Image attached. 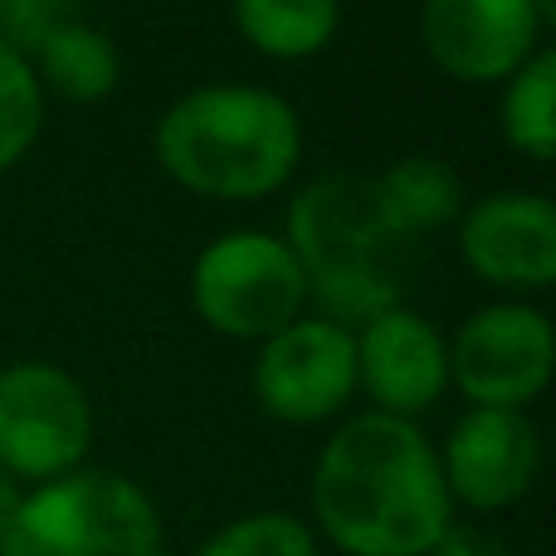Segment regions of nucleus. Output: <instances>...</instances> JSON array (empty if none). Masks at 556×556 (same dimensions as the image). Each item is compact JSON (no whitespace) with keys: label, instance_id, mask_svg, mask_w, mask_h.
Here are the masks:
<instances>
[{"label":"nucleus","instance_id":"obj_8","mask_svg":"<svg viewBox=\"0 0 556 556\" xmlns=\"http://www.w3.org/2000/svg\"><path fill=\"white\" fill-rule=\"evenodd\" d=\"M254 391L283 425H317L356 391V337L327 317H293L264 342Z\"/></svg>","mask_w":556,"mask_h":556},{"label":"nucleus","instance_id":"obj_5","mask_svg":"<svg viewBox=\"0 0 556 556\" xmlns=\"http://www.w3.org/2000/svg\"><path fill=\"white\" fill-rule=\"evenodd\" d=\"M307 298L303 269L278 235L235 230L201 250L191 269V303L230 337H274Z\"/></svg>","mask_w":556,"mask_h":556},{"label":"nucleus","instance_id":"obj_14","mask_svg":"<svg viewBox=\"0 0 556 556\" xmlns=\"http://www.w3.org/2000/svg\"><path fill=\"white\" fill-rule=\"evenodd\" d=\"M39 59V84L59 88L64 98H74V103H98V98H108L117 88V78H123V59H117V45L103 35V29H93L88 20H74V25H64L59 35H49L45 45L35 49Z\"/></svg>","mask_w":556,"mask_h":556},{"label":"nucleus","instance_id":"obj_16","mask_svg":"<svg viewBox=\"0 0 556 556\" xmlns=\"http://www.w3.org/2000/svg\"><path fill=\"white\" fill-rule=\"evenodd\" d=\"M498 117H503V137L513 147H522L528 156L547 162L556 152V54L552 49H532L508 74Z\"/></svg>","mask_w":556,"mask_h":556},{"label":"nucleus","instance_id":"obj_23","mask_svg":"<svg viewBox=\"0 0 556 556\" xmlns=\"http://www.w3.org/2000/svg\"><path fill=\"white\" fill-rule=\"evenodd\" d=\"M0 5H5V0H0Z\"/></svg>","mask_w":556,"mask_h":556},{"label":"nucleus","instance_id":"obj_6","mask_svg":"<svg viewBox=\"0 0 556 556\" xmlns=\"http://www.w3.org/2000/svg\"><path fill=\"white\" fill-rule=\"evenodd\" d=\"M93 444V405L84 386L49 362L0 371V469L10 479H64Z\"/></svg>","mask_w":556,"mask_h":556},{"label":"nucleus","instance_id":"obj_7","mask_svg":"<svg viewBox=\"0 0 556 556\" xmlns=\"http://www.w3.org/2000/svg\"><path fill=\"white\" fill-rule=\"evenodd\" d=\"M556 337L547 313L528 303H493L464 317L450 342V376L473 405L522 410L552 381Z\"/></svg>","mask_w":556,"mask_h":556},{"label":"nucleus","instance_id":"obj_3","mask_svg":"<svg viewBox=\"0 0 556 556\" xmlns=\"http://www.w3.org/2000/svg\"><path fill=\"white\" fill-rule=\"evenodd\" d=\"M303 127L288 98L254 84H205L156 123V156L181 186L220 201H260L293 176Z\"/></svg>","mask_w":556,"mask_h":556},{"label":"nucleus","instance_id":"obj_15","mask_svg":"<svg viewBox=\"0 0 556 556\" xmlns=\"http://www.w3.org/2000/svg\"><path fill=\"white\" fill-rule=\"evenodd\" d=\"M337 0H235V25L254 49L278 59L317 54L337 35Z\"/></svg>","mask_w":556,"mask_h":556},{"label":"nucleus","instance_id":"obj_2","mask_svg":"<svg viewBox=\"0 0 556 556\" xmlns=\"http://www.w3.org/2000/svg\"><path fill=\"white\" fill-rule=\"evenodd\" d=\"M283 244L293 250L327 323H371L386 307H401L415 244L391 225L376 195V176L342 172L303 186L288 205Z\"/></svg>","mask_w":556,"mask_h":556},{"label":"nucleus","instance_id":"obj_17","mask_svg":"<svg viewBox=\"0 0 556 556\" xmlns=\"http://www.w3.org/2000/svg\"><path fill=\"white\" fill-rule=\"evenodd\" d=\"M45 127V84L25 54L0 39V172L35 147Z\"/></svg>","mask_w":556,"mask_h":556},{"label":"nucleus","instance_id":"obj_11","mask_svg":"<svg viewBox=\"0 0 556 556\" xmlns=\"http://www.w3.org/2000/svg\"><path fill=\"white\" fill-rule=\"evenodd\" d=\"M356 381L371 391L381 415H410L430 410L450 381V346L434 332L430 317L410 307H386L371 323H362L356 337Z\"/></svg>","mask_w":556,"mask_h":556},{"label":"nucleus","instance_id":"obj_4","mask_svg":"<svg viewBox=\"0 0 556 556\" xmlns=\"http://www.w3.org/2000/svg\"><path fill=\"white\" fill-rule=\"evenodd\" d=\"M0 556H162V518L132 479L74 469L20 493Z\"/></svg>","mask_w":556,"mask_h":556},{"label":"nucleus","instance_id":"obj_19","mask_svg":"<svg viewBox=\"0 0 556 556\" xmlns=\"http://www.w3.org/2000/svg\"><path fill=\"white\" fill-rule=\"evenodd\" d=\"M84 10V0H5L0 5V29H5V45L15 49V54H35L39 45H45L49 35H59L64 25H74V20Z\"/></svg>","mask_w":556,"mask_h":556},{"label":"nucleus","instance_id":"obj_10","mask_svg":"<svg viewBox=\"0 0 556 556\" xmlns=\"http://www.w3.org/2000/svg\"><path fill=\"white\" fill-rule=\"evenodd\" d=\"M547 25L538 0H425L420 35L430 59L464 84L508 78Z\"/></svg>","mask_w":556,"mask_h":556},{"label":"nucleus","instance_id":"obj_18","mask_svg":"<svg viewBox=\"0 0 556 556\" xmlns=\"http://www.w3.org/2000/svg\"><path fill=\"white\" fill-rule=\"evenodd\" d=\"M195 556H317V532L293 513H244L215 528Z\"/></svg>","mask_w":556,"mask_h":556},{"label":"nucleus","instance_id":"obj_1","mask_svg":"<svg viewBox=\"0 0 556 556\" xmlns=\"http://www.w3.org/2000/svg\"><path fill=\"white\" fill-rule=\"evenodd\" d=\"M313 518L346 556H425L450 532L454 498L420 425L371 410L317 454Z\"/></svg>","mask_w":556,"mask_h":556},{"label":"nucleus","instance_id":"obj_9","mask_svg":"<svg viewBox=\"0 0 556 556\" xmlns=\"http://www.w3.org/2000/svg\"><path fill=\"white\" fill-rule=\"evenodd\" d=\"M538 464H542L538 425L522 410H493V405H473L450 430L440 454L450 498L473 513L513 508L532 489Z\"/></svg>","mask_w":556,"mask_h":556},{"label":"nucleus","instance_id":"obj_12","mask_svg":"<svg viewBox=\"0 0 556 556\" xmlns=\"http://www.w3.org/2000/svg\"><path fill=\"white\" fill-rule=\"evenodd\" d=\"M459 250L493 283L547 288L556 278V205L532 191H493L459 215Z\"/></svg>","mask_w":556,"mask_h":556},{"label":"nucleus","instance_id":"obj_20","mask_svg":"<svg viewBox=\"0 0 556 556\" xmlns=\"http://www.w3.org/2000/svg\"><path fill=\"white\" fill-rule=\"evenodd\" d=\"M425 556H513V552H508V542H503L498 532L459 528V522H450V532H444V538L434 542Z\"/></svg>","mask_w":556,"mask_h":556},{"label":"nucleus","instance_id":"obj_13","mask_svg":"<svg viewBox=\"0 0 556 556\" xmlns=\"http://www.w3.org/2000/svg\"><path fill=\"white\" fill-rule=\"evenodd\" d=\"M376 195L410 244L464 215V181L454 176V166L434 162V156H405V162L386 166L376 176Z\"/></svg>","mask_w":556,"mask_h":556},{"label":"nucleus","instance_id":"obj_21","mask_svg":"<svg viewBox=\"0 0 556 556\" xmlns=\"http://www.w3.org/2000/svg\"><path fill=\"white\" fill-rule=\"evenodd\" d=\"M15 508H20V489H15V479H10V473L0 469V532L10 528V518H15Z\"/></svg>","mask_w":556,"mask_h":556},{"label":"nucleus","instance_id":"obj_22","mask_svg":"<svg viewBox=\"0 0 556 556\" xmlns=\"http://www.w3.org/2000/svg\"><path fill=\"white\" fill-rule=\"evenodd\" d=\"M538 10H542V20H552L556 15V0H538Z\"/></svg>","mask_w":556,"mask_h":556}]
</instances>
